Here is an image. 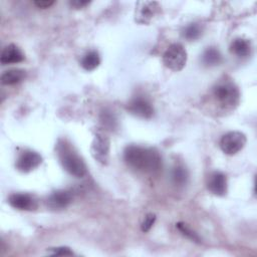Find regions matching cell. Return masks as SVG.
Segmentation results:
<instances>
[{
	"instance_id": "20",
	"label": "cell",
	"mask_w": 257,
	"mask_h": 257,
	"mask_svg": "<svg viewBox=\"0 0 257 257\" xmlns=\"http://www.w3.org/2000/svg\"><path fill=\"white\" fill-rule=\"evenodd\" d=\"M177 228L178 230L185 236L187 237L188 239L194 241V242H197V243H200L201 242V239L200 237L198 236V234L196 232H194L190 227H188L187 224L183 223V222H179L177 224Z\"/></svg>"
},
{
	"instance_id": "10",
	"label": "cell",
	"mask_w": 257,
	"mask_h": 257,
	"mask_svg": "<svg viewBox=\"0 0 257 257\" xmlns=\"http://www.w3.org/2000/svg\"><path fill=\"white\" fill-rule=\"evenodd\" d=\"M8 203L17 210L30 211L36 207V202L32 196L25 193H15L9 196Z\"/></svg>"
},
{
	"instance_id": "16",
	"label": "cell",
	"mask_w": 257,
	"mask_h": 257,
	"mask_svg": "<svg viewBox=\"0 0 257 257\" xmlns=\"http://www.w3.org/2000/svg\"><path fill=\"white\" fill-rule=\"evenodd\" d=\"M202 62L206 66H216L222 62V55L215 47L207 48L202 55Z\"/></svg>"
},
{
	"instance_id": "15",
	"label": "cell",
	"mask_w": 257,
	"mask_h": 257,
	"mask_svg": "<svg viewBox=\"0 0 257 257\" xmlns=\"http://www.w3.org/2000/svg\"><path fill=\"white\" fill-rule=\"evenodd\" d=\"M230 51L240 58L246 57L251 52L250 41L244 38H236L230 45Z\"/></svg>"
},
{
	"instance_id": "9",
	"label": "cell",
	"mask_w": 257,
	"mask_h": 257,
	"mask_svg": "<svg viewBox=\"0 0 257 257\" xmlns=\"http://www.w3.org/2000/svg\"><path fill=\"white\" fill-rule=\"evenodd\" d=\"M207 187L216 196H224L227 192V179L221 172H213L208 177Z\"/></svg>"
},
{
	"instance_id": "21",
	"label": "cell",
	"mask_w": 257,
	"mask_h": 257,
	"mask_svg": "<svg viewBox=\"0 0 257 257\" xmlns=\"http://www.w3.org/2000/svg\"><path fill=\"white\" fill-rule=\"evenodd\" d=\"M100 121L104 126L108 127L109 130H112L116 126V118H115L114 114L108 110H103L101 112Z\"/></svg>"
},
{
	"instance_id": "19",
	"label": "cell",
	"mask_w": 257,
	"mask_h": 257,
	"mask_svg": "<svg viewBox=\"0 0 257 257\" xmlns=\"http://www.w3.org/2000/svg\"><path fill=\"white\" fill-rule=\"evenodd\" d=\"M202 29L199 24L192 23L183 30V36L188 40H196L201 36Z\"/></svg>"
},
{
	"instance_id": "24",
	"label": "cell",
	"mask_w": 257,
	"mask_h": 257,
	"mask_svg": "<svg viewBox=\"0 0 257 257\" xmlns=\"http://www.w3.org/2000/svg\"><path fill=\"white\" fill-rule=\"evenodd\" d=\"M35 6H37L38 8H42V9H45V8H48L50 7L54 1L52 0H36L33 2Z\"/></svg>"
},
{
	"instance_id": "6",
	"label": "cell",
	"mask_w": 257,
	"mask_h": 257,
	"mask_svg": "<svg viewBox=\"0 0 257 257\" xmlns=\"http://www.w3.org/2000/svg\"><path fill=\"white\" fill-rule=\"evenodd\" d=\"M109 139L103 133H96L93 137L90 152L95 161L104 165L108 161L109 155Z\"/></svg>"
},
{
	"instance_id": "17",
	"label": "cell",
	"mask_w": 257,
	"mask_h": 257,
	"mask_svg": "<svg viewBox=\"0 0 257 257\" xmlns=\"http://www.w3.org/2000/svg\"><path fill=\"white\" fill-rule=\"evenodd\" d=\"M99 63H100L99 55L94 50L87 52L81 59V66L87 71H91L95 69L99 65Z\"/></svg>"
},
{
	"instance_id": "25",
	"label": "cell",
	"mask_w": 257,
	"mask_h": 257,
	"mask_svg": "<svg viewBox=\"0 0 257 257\" xmlns=\"http://www.w3.org/2000/svg\"><path fill=\"white\" fill-rule=\"evenodd\" d=\"M70 6L76 8V9H79V8H82L84 7L85 5L89 4V1H83V0H73V1H70L69 2Z\"/></svg>"
},
{
	"instance_id": "23",
	"label": "cell",
	"mask_w": 257,
	"mask_h": 257,
	"mask_svg": "<svg viewBox=\"0 0 257 257\" xmlns=\"http://www.w3.org/2000/svg\"><path fill=\"white\" fill-rule=\"evenodd\" d=\"M51 254L53 255H60V256H71L73 255V252L68 247H56V248H50Z\"/></svg>"
},
{
	"instance_id": "3",
	"label": "cell",
	"mask_w": 257,
	"mask_h": 257,
	"mask_svg": "<svg viewBox=\"0 0 257 257\" xmlns=\"http://www.w3.org/2000/svg\"><path fill=\"white\" fill-rule=\"evenodd\" d=\"M213 95L217 101L225 107H233L238 104L240 92L234 82L224 80L213 87Z\"/></svg>"
},
{
	"instance_id": "1",
	"label": "cell",
	"mask_w": 257,
	"mask_h": 257,
	"mask_svg": "<svg viewBox=\"0 0 257 257\" xmlns=\"http://www.w3.org/2000/svg\"><path fill=\"white\" fill-rule=\"evenodd\" d=\"M123 159L128 167L142 173L156 174L162 169V157L154 148L127 146L123 152Z\"/></svg>"
},
{
	"instance_id": "8",
	"label": "cell",
	"mask_w": 257,
	"mask_h": 257,
	"mask_svg": "<svg viewBox=\"0 0 257 257\" xmlns=\"http://www.w3.org/2000/svg\"><path fill=\"white\" fill-rule=\"evenodd\" d=\"M127 109L134 115L142 118H151L154 114V108L151 102L142 96L133 98L127 105Z\"/></svg>"
},
{
	"instance_id": "11",
	"label": "cell",
	"mask_w": 257,
	"mask_h": 257,
	"mask_svg": "<svg viewBox=\"0 0 257 257\" xmlns=\"http://www.w3.org/2000/svg\"><path fill=\"white\" fill-rule=\"evenodd\" d=\"M72 201L71 193L64 190L53 192L47 199V206L53 210H61L66 208Z\"/></svg>"
},
{
	"instance_id": "18",
	"label": "cell",
	"mask_w": 257,
	"mask_h": 257,
	"mask_svg": "<svg viewBox=\"0 0 257 257\" xmlns=\"http://www.w3.org/2000/svg\"><path fill=\"white\" fill-rule=\"evenodd\" d=\"M171 179L176 186H184L188 181V172L184 167L176 166L172 170Z\"/></svg>"
},
{
	"instance_id": "4",
	"label": "cell",
	"mask_w": 257,
	"mask_h": 257,
	"mask_svg": "<svg viewBox=\"0 0 257 257\" xmlns=\"http://www.w3.org/2000/svg\"><path fill=\"white\" fill-rule=\"evenodd\" d=\"M164 64L173 71H180L187 62V51L180 43L171 44L163 55Z\"/></svg>"
},
{
	"instance_id": "12",
	"label": "cell",
	"mask_w": 257,
	"mask_h": 257,
	"mask_svg": "<svg viewBox=\"0 0 257 257\" xmlns=\"http://www.w3.org/2000/svg\"><path fill=\"white\" fill-rule=\"evenodd\" d=\"M160 8L158 2H150L143 1L138 3L137 10V20L140 23H148L154 17V15L158 12Z\"/></svg>"
},
{
	"instance_id": "7",
	"label": "cell",
	"mask_w": 257,
	"mask_h": 257,
	"mask_svg": "<svg viewBox=\"0 0 257 257\" xmlns=\"http://www.w3.org/2000/svg\"><path fill=\"white\" fill-rule=\"evenodd\" d=\"M42 163V157L34 151H24L16 161V168L22 173H29L35 170Z\"/></svg>"
},
{
	"instance_id": "2",
	"label": "cell",
	"mask_w": 257,
	"mask_h": 257,
	"mask_svg": "<svg viewBox=\"0 0 257 257\" xmlns=\"http://www.w3.org/2000/svg\"><path fill=\"white\" fill-rule=\"evenodd\" d=\"M56 152L63 169L71 176L82 178L86 174V166L74 148L65 140H59L56 145Z\"/></svg>"
},
{
	"instance_id": "5",
	"label": "cell",
	"mask_w": 257,
	"mask_h": 257,
	"mask_svg": "<svg viewBox=\"0 0 257 257\" xmlns=\"http://www.w3.org/2000/svg\"><path fill=\"white\" fill-rule=\"evenodd\" d=\"M246 141V137L243 133L237 131L229 132L221 138L220 148L226 155L233 156L245 147Z\"/></svg>"
},
{
	"instance_id": "14",
	"label": "cell",
	"mask_w": 257,
	"mask_h": 257,
	"mask_svg": "<svg viewBox=\"0 0 257 257\" xmlns=\"http://www.w3.org/2000/svg\"><path fill=\"white\" fill-rule=\"evenodd\" d=\"M26 76V71L19 68H13L6 70L1 75V83L4 85H14L22 80Z\"/></svg>"
},
{
	"instance_id": "22",
	"label": "cell",
	"mask_w": 257,
	"mask_h": 257,
	"mask_svg": "<svg viewBox=\"0 0 257 257\" xmlns=\"http://www.w3.org/2000/svg\"><path fill=\"white\" fill-rule=\"evenodd\" d=\"M156 221V215L153 213H149L145 216L142 224H141V230L143 232H148L151 230L153 225L155 224Z\"/></svg>"
},
{
	"instance_id": "13",
	"label": "cell",
	"mask_w": 257,
	"mask_h": 257,
	"mask_svg": "<svg viewBox=\"0 0 257 257\" xmlns=\"http://www.w3.org/2000/svg\"><path fill=\"white\" fill-rule=\"evenodd\" d=\"M24 58H25L24 53L21 51V49L17 45L9 44L2 50V53L0 56V62L3 65H6V64L21 62L24 60Z\"/></svg>"
}]
</instances>
